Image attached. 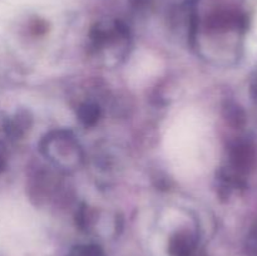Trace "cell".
<instances>
[{
	"label": "cell",
	"instance_id": "1",
	"mask_svg": "<svg viewBox=\"0 0 257 256\" xmlns=\"http://www.w3.org/2000/svg\"><path fill=\"white\" fill-rule=\"evenodd\" d=\"M70 256H103V253L97 247H80Z\"/></svg>",
	"mask_w": 257,
	"mask_h": 256
}]
</instances>
